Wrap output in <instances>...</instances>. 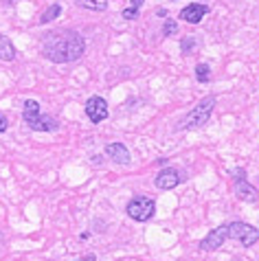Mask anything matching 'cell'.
Returning a JSON list of instances; mask_svg holds the SVG:
<instances>
[{
  "mask_svg": "<svg viewBox=\"0 0 259 261\" xmlns=\"http://www.w3.org/2000/svg\"><path fill=\"white\" fill-rule=\"evenodd\" d=\"M86 50V42L77 31H55L42 40V53L53 64L77 62Z\"/></svg>",
  "mask_w": 259,
  "mask_h": 261,
  "instance_id": "1",
  "label": "cell"
},
{
  "mask_svg": "<svg viewBox=\"0 0 259 261\" xmlns=\"http://www.w3.org/2000/svg\"><path fill=\"white\" fill-rule=\"evenodd\" d=\"M22 119L24 123L35 132H55L60 127L57 119L48 117V114H42L40 112V103L35 99H27L24 106H22Z\"/></svg>",
  "mask_w": 259,
  "mask_h": 261,
  "instance_id": "2",
  "label": "cell"
},
{
  "mask_svg": "<svg viewBox=\"0 0 259 261\" xmlns=\"http://www.w3.org/2000/svg\"><path fill=\"white\" fill-rule=\"evenodd\" d=\"M213 108H215V97H213V95L204 97V99L200 101V103L183 119L180 127H183V129H198V127L206 125V121H209V117H211Z\"/></svg>",
  "mask_w": 259,
  "mask_h": 261,
  "instance_id": "3",
  "label": "cell"
},
{
  "mask_svg": "<svg viewBox=\"0 0 259 261\" xmlns=\"http://www.w3.org/2000/svg\"><path fill=\"white\" fill-rule=\"evenodd\" d=\"M125 213L136 222H147V220H152L154 217L156 204H154L152 198H147V195H136V198H132L127 202Z\"/></svg>",
  "mask_w": 259,
  "mask_h": 261,
  "instance_id": "4",
  "label": "cell"
},
{
  "mask_svg": "<svg viewBox=\"0 0 259 261\" xmlns=\"http://www.w3.org/2000/svg\"><path fill=\"white\" fill-rule=\"evenodd\" d=\"M228 237L235 239V242H240L244 248H250V246L257 244L259 230L246 222H231L228 224Z\"/></svg>",
  "mask_w": 259,
  "mask_h": 261,
  "instance_id": "5",
  "label": "cell"
},
{
  "mask_svg": "<svg viewBox=\"0 0 259 261\" xmlns=\"http://www.w3.org/2000/svg\"><path fill=\"white\" fill-rule=\"evenodd\" d=\"M183 180H185V173L180 169H176V167H165V169H161L156 173L154 185L163 191H171V189H176Z\"/></svg>",
  "mask_w": 259,
  "mask_h": 261,
  "instance_id": "6",
  "label": "cell"
},
{
  "mask_svg": "<svg viewBox=\"0 0 259 261\" xmlns=\"http://www.w3.org/2000/svg\"><path fill=\"white\" fill-rule=\"evenodd\" d=\"M226 239H228V224H222V226L213 228L211 233L200 242V248L202 250H218V248H222V244H224Z\"/></svg>",
  "mask_w": 259,
  "mask_h": 261,
  "instance_id": "7",
  "label": "cell"
},
{
  "mask_svg": "<svg viewBox=\"0 0 259 261\" xmlns=\"http://www.w3.org/2000/svg\"><path fill=\"white\" fill-rule=\"evenodd\" d=\"M86 117L92 123H101L108 119V103L101 97H90L86 101Z\"/></svg>",
  "mask_w": 259,
  "mask_h": 261,
  "instance_id": "8",
  "label": "cell"
},
{
  "mask_svg": "<svg viewBox=\"0 0 259 261\" xmlns=\"http://www.w3.org/2000/svg\"><path fill=\"white\" fill-rule=\"evenodd\" d=\"M209 13V7L202 5V3H191L189 7H185V9L180 11V20H185V22L189 24H198L200 20H202L204 16Z\"/></svg>",
  "mask_w": 259,
  "mask_h": 261,
  "instance_id": "9",
  "label": "cell"
},
{
  "mask_svg": "<svg viewBox=\"0 0 259 261\" xmlns=\"http://www.w3.org/2000/svg\"><path fill=\"white\" fill-rule=\"evenodd\" d=\"M235 195L244 202H257V189L248 182L246 178H235Z\"/></svg>",
  "mask_w": 259,
  "mask_h": 261,
  "instance_id": "10",
  "label": "cell"
},
{
  "mask_svg": "<svg viewBox=\"0 0 259 261\" xmlns=\"http://www.w3.org/2000/svg\"><path fill=\"white\" fill-rule=\"evenodd\" d=\"M106 154L112 158L114 163L119 165H130V161H132V156H130V151L123 143H110L106 145Z\"/></svg>",
  "mask_w": 259,
  "mask_h": 261,
  "instance_id": "11",
  "label": "cell"
},
{
  "mask_svg": "<svg viewBox=\"0 0 259 261\" xmlns=\"http://www.w3.org/2000/svg\"><path fill=\"white\" fill-rule=\"evenodd\" d=\"M0 60H5V62L16 60V46H13V42L3 33H0Z\"/></svg>",
  "mask_w": 259,
  "mask_h": 261,
  "instance_id": "12",
  "label": "cell"
},
{
  "mask_svg": "<svg viewBox=\"0 0 259 261\" xmlns=\"http://www.w3.org/2000/svg\"><path fill=\"white\" fill-rule=\"evenodd\" d=\"M79 5L92 11H106L108 9V0H79Z\"/></svg>",
  "mask_w": 259,
  "mask_h": 261,
  "instance_id": "13",
  "label": "cell"
},
{
  "mask_svg": "<svg viewBox=\"0 0 259 261\" xmlns=\"http://www.w3.org/2000/svg\"><path fill=\"white\" fill-rule=\"evenodd\" d=\"M196 79L200 84H206L209 79H211V68H209L206 64H198L196 66Z\"/></svg>",
  "mask_w": 259,
  "mask_h": 261,
  "instance_id": "14",
  "label": "cell"
},
{
  "mask_svg": "<svg viewBox=\"0 0 259 261\" xmlns=\"http://www.w3.org/2000/svg\"><path fill=\"white\" fill-rule=\"evenodd\" d=\"M60 5H51V9H48L46 13H44V16H42V20H40V22L42 24H48V22H51V20H55L57 16H60Z\"/></svg>",
  "mask_w": 259,
  "mask_h": 261,
  "instance_id": "15",
  "label": "cell"
},
{
  "mask_svg": "<svg viewBox=\"0 0 259 261\" xmlns=\"http://www.w3.org/2000/svg\"><path fill=\"white\" fill-rule=\"evenodd\" d=\"M163 33L167 35H174V33H178V24H176V20H165V27H163Z\"/></svg>",
  "mask_w": 259,
  "mask_h": 261,
  "instance_id": "16",
  "label": "cell"
},
{
  "mask_svg": "<svg viewBox=\"0 0 259 261\" xmlns=\"http://www.w3.org/2000/svg\"><path fill=\"white\" fill-rule=\"evenodd\" d=\"M193 46H196V38H185V40H183V44H180V48H183V53H185V55L189 53Z\"/></svg>",
  "mask_w": 259,
  "mask_h": 261,
  "instance_id": "17",
  "label": "cell"
},
{
  "mask_svg": "<svg viewBox=\"0 0 259 261\" xmlns=\"http://www.w3.org/2000/svg\"><path fill=\"white\" fill-rule=\"evenodd\" d=\"M123 18L125 20H136V18H139V9H132V7H130V9L123 11Z\"/></svg>",
  "mask_w": 259,
  "mask_h": 261,
  "instance_id": "18",
  "label": "cell"
},
{
  "mask_svg": "<svg viewBox=\"0 0 259 261\" xmlns=\"http://www.w3.org/2000/svg\"><path fill=\"white\" fill-rule=\"evenodd\" d=\"M231 176H235V178H246V171H244V169H233Z\"/></svg>",
  "mask_w": 259,
  "mask_h": 261,
  "instance_id": "19",
  "label": "cell"
},
{
  "mask_svg": "<svg viewBox=\"0 0 259 261\" xmlns=\"http://www.w3.org/2000/svg\"><path fill=\"white\" fill-rule=\"evenodd\" d=\"M7 125H9V123H7V119L0 114V132H7Z\"/></svg>",
  "mask_w": 259,
  "mask_h": 261,
  "instance_id": "20",
  "label": "cell"
},
{
  "mask_svg": "<svg viewBox=\"0 0 259 261\" xmlns=\"http://www.w3.org/2000/svg\"><path fill=\"white\" fill-rule=\"evenodd\" d=\"M143 3H145V0H132V9H141Z\"/></svg>",
  "mask_w": 259,
  "mask_h": 261,
  "instance_id": "21",
  "label": "cell"
},
{
  "mask_svg": "<svg viewBox=\"0 0 259 261\" xmlns=\"http://www.w3.org/2000/svg\"><path fill=\"white\" fill-rule=\"evenodd\" d=\"M79 261H97V257L95 255H86V257H82Z\"/></svg>",
  "mask_w": 259,
  "mask_h": 261,
  "instance_id": "22",
  "label": "cell"
}]
</instances>
